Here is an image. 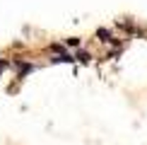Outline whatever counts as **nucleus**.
I'll list each match as a JSON object with an SVG mask.
<instances>
[{"instance_id": "obj_1", "label": "nucleus", "mask_w": 147, "mask_h": 145, "mask_svg": "<svg viewBox=\"0 0 147 145\" xmlns=\"http://www.w3.org/2000/svg\"><path fill=\"white\" fill-rule=\"evenodd\" d=\"M17 68H20V75L24 77L27 72H32V70H34V65H32V63H20V60H17Z\"/></svg>"}, {"instance_id": "obj_4", "label": "nucleus", "mask_w": 147, "mask_h": 145, "mask_svg": "<svg viewBox=\"0 0 147 145\" xmlns=\"http://www.w3.org/2000/svg\"><path fill=\"white\" fill-rule=\"evenodd\" d=\"M5 65H7V63H5V60H0V72L5 70Z\"/></svg>"}, {"instance_id": "obj_2", "label": "nucleus", "mask_w": 147, "mask_h": 145, "mask_svg": "<svg viewBox=\"0 0 147 145\" xmlns=\"http://www.w3.org/2000/svg\"><path fill=\"white\" fill-rule=\"evenodd\" d=\"M51 63H72V58L68 53H63V56H58V58H51Z\"/></svg>"}, {"instance_id": "obj_3", "label": "nucleus", "mask_w": 147, "mask_h": 145, "mask_svg": "<svg viewBox=\"0 0 147 145\" xmlns=\"http://www.w3.org/2000/svg\"><path fill=\"white\" fill-rule=\"evenodd\" d=\"M99 39L104 41V44H109V41H113V39H111V34H109L106 29H99Z\"/></svg>"}]
</instances>
